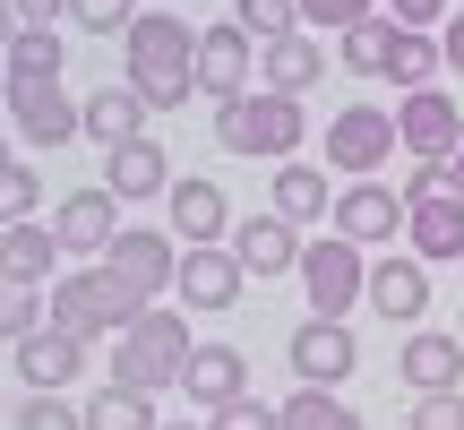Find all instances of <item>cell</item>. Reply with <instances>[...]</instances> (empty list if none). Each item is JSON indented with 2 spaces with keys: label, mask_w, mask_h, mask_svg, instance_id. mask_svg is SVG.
I'll use <instances>...</instances> for the list:
<instances>
[{
  "label": "cell",
  "mask_w": 464,
  "mask_h": 430,
  "mask_svg": "<svg viewBox=\"0 0 464 430\" xmlns=\"http://www.w3.org/2000/svg\"><path fill=\"white\" fill-rule=\"evenodd\" d=\"M121 61H130V86L147 95V112H181L198 95V26L172 9H147L130 34H121Z\"/></svg>",
  "instance_id": "1"
},
{
  "label": "cell",
  "mask_w": 464,
  "mask_h": 430,
  "mask_svg": "<svg viewBox=\"0 0 464 430\" xmlns=\"http://www.w3.org/2000/svg\"><path fill=\"white\" fill-rule=\"evenodd\" d=\"M301 138H310V112H301V95L249 86L241 103H216V147H224V155H266V164H293Z\"/></svg>",
  "instance_id": "2"
},
{
  "label": "cell",
  "mask_w": 464,
  "mask_h": 430,
  "mask_svg": "<svg viewBox=\"0 0 464 430\" xmlns=\"http://www.w3.org/2000/svg\"><path fill=\"white\" fill-rule=\"evenodd\" d=\"M189 310H164L155 301L147 318H138L130 336H121V353H112V387H138V396H164V387H181L189 379Z\"/></svg>",
  "instance_id": "3"
},
{
  "label": "cell",
  "mask_w": 464,
  "mask_h": 430,
  "mask_svg": "<svg viewBox=\"0 0 464 430\" xmlns=\"http://www.w3.org/2000/svg\"><path fill=\"white\" fill-rule=\"evenodd\" d=\"M147 310H155V301H138L112 267H69V276L52 284V327H69L78 345H95V336H130Z\"/></svg>",
  "instance_id": "4"
},
{
  "label": "cell",
  "mask_w": 464,
  "mask_h": 430,
  "mask_svg": "<svg viewBox=\"0 0 464 430\" xmlns=\"http://www.w3.org/2000/svg\"><path fill=\"white\" fill-rule=\"evenodd\" d=\"M301 293H310V318H344L353 301H370V249L344 232H318L301 249Z\"/></svg>",
  "instance_id": "5"
},
{
  "label": "cell",
  "mask_w": 464,
  "mask_h": 430,
  "mask_svg": "<svg viewBox=\"0 0 464 430\" xmlns=\"http://www.w3.org/2000/svg\"><path fill=\"white\" fill-rule=\"evenodd\" d=\"M404 147L396 112H379V103H344V112H327V172H344V181H379V164Z\"/></svg>",
  "instance_id": "6"
},
{
  "label": "cell",
  "mask_w": 464,
  "mask_h": 430,
  "mask_svg": "<svg viewBox=\"0 0 464 430\" xmlns=\"http://www.w3.org/2000/svg\"><path fill=\"white\" fill-rule=\"evenodd\" d=\"M9 130L26 138L34 155H61L69 138H86V103L61 95V78H9Z\"/></svg>",
  "instance_id": "7"
},
{
  "label": "cell",
  "mask_w": 464,
  "mask_h": 430,
  "mask_svg": "<svg viewBox=\"0 0 464 430\" xmlns=\"http://www.w3.org/2000/svg\"><path fill=\"white\" fill-rule=\"evenodd\" d=\"M103 267H112L138 301L181 293V241H172V232H155V224H130V232L112 241V259H103Z\"/></svg>",
  "instance_id": "8"
},
{
  "label": "cell",
  "mask_w": 464,
  "mask_h": 430,
  "mask_svg": "<svg viewBox=\"0 0 464 430\" xmlns=\"http://www.w3.org/2000/svg\"><path fill=\"white\" fill-rule=\"evenodd\" d=\"M396 130H404V155H413V164H456V147H464V103L448 95V86H421V95L396 103Z\"/></svg>",
  "instance_id": "9"
},
{
  "label": "cell",
  "mask_w": 464,
  "mask_h": 430,
  "mask_svg": "<svg viewBox=\"0 0 464 430\" xmlns=\"http://www.w3.org/2000/svg\"><path fill=\"white\" fill-rule=\"evenodd\" d=\"M284 362H293L301 387H344L353 370H362V345H353L344 318H301L293 345H284Z\"/></svg>",
  "instance_id": "10"
},
{
  "label": "cell",
  "mask_w": 464,
  "mask_h": 430,
  "mask_svg": "<svg viewBox=\"0 0 464 430\" xmlns=\"http://www.w3.org/2000/svg\"><path fill=\"white\" fill-rule=\"evenodd\" d=\"M52 232H61V249H69V259H112V241H121V232H130V224H121V199H112V190H69V199L61 207H52Z\"/></svg>",
  "instance_id": "11"
},
{
  "label": "cell",
  "mask_w": 464,
  "mask_h": 430,
  "mask_svg": "<svg viewBox=\"0 0 464 430\" xmlns=\"http://www.w3.org/2000/svg\"><path fill=\"white\" fill-rule=\"evenodd\" d=\"M249 69H258V44H249L232 17L198 26V95L207 103H241L249 95Z\"/></svg>",
  "instance_id": "12"
},
{
  "label": "cell",
  "mask_w": 464,
  "mask_h": 430,
  "mask_svg": "<svg viewBox=\"0 0 464 430\" xmlns=\"http://www.w3.org/2000/svg\"><path fill=\"white\" fill-rule=\"evenodd\" d=\"M9 370H17L26 396H69L78 370H86V345L69 327H44V336H26V345H9Z\"/></svg>",
  "instance_id": "13"
},
{
  "label": "cell",
  "mask_w": 464,
  "mask_h": 430,
  "mask_svg": "<svg viewBox=\"0 0 464 430\" xmlns=\"http://www.w3.org/2000/svg\"><path fill=\"white\" fill-rule=\"evenodd\" d=\"M404 190H387V181H344L335 190V224L327 232H344V241H362V249H379V241H396L404 232Z\"/></svg>",
  "instance_id": "14"
},
{
  "label": "cell",
  "mask_w": 464,
  "mask_h": 430,
  "mask_svg": "<svg viewBox=\"0 0 464 430\" xmlns=\"http://www.w3.org/2000/svg\"><path fill=\"white\" fill-rule=\"evenodd\" d=\"M241 293H249V267L232 259V241H224V249H181V293H172L181 310H198V318H224Z\"/></svg>",
  "instance_id": "15"
},
{
  "label": "cell",
  "mask_w": 464,
  "mask_h": 430,
  "mask_svg": "<svg viewBox=\"0 0 464 430\" xmlns=\"http://www.w3.org/2000/svg\"><path fill=\"white\" fill-rule=\"evenodd\" d=\"M164 215H172L164 232H172L181 249H224V241H232V207H224V190L207 181V172H189V181H172Z\"/></svg>",
  "instance_id": "16"
},
{
  "label": "cell",
  "mask_w": 464,
  "mask_h": 430,
  "mask_svg": "<svg viewBox=\"0 0 464 430\" xmlns=\"http://www.w3.org/2000/svg\"><path fill=\"white\" fill-rule=\"evenodd\" d=\"M396 379L413 387V396H448V387H464V336L413 327V336L396 345Z\"/></svg>",
  "instance_id": "17"
},
{
  "label": "cell",
  "mask_w": 464,
  "mask_h": 430,
  "mask_svg": "<svg viewBox=\"0 0 464 430\" xmlns=\"http://www.w3.org/2000/svg\"><path fill=\"white\" fill-rule=\"evenodd\" d=\"M370 310L396 318V327H421V318H430V267H421L413 249L370 259Z\"/></svg>",
  "instance_id": "18"
},
{
  "label": "cell",
  "mask_w": 464,
  "mask_h": 430,
  "mask_svg": "<svg viewBox=\"0 0 464 430\" xmlns=\"http://www.w3.org/2000/svg\"><path fill=\"white\" fill-rule=\"evenodd\" d=\"M301 249H310V241H301V224H284L276 207L249 215V224H232V259H241L258 284L266 276H301Z\"/></svg>",
  "instance_id": "19"
},
{
  "label": "cell",
  "mask_w": 464,
  "mask_h": 430,
  "mask_svg": "<svg viewBox=\"0 0 464 430\" xmlns=\"http://www.w3.org/2000/svg\"><path fill=\"white\" fill-rule=\"evenodd\" d=\"M181 387H189V405L216 422L224 405L249 396V353H241V345H198V353H189V379H181Z\"/></svg>",
  "instance_id": "20"
},
{
  "label": "cell",
  "mask_w": 464,
  "mask_h": 430,
  "mask_svg": "<svg viewBox=\"0 0 464 430\" xmlns=\"http://www.w3.org/2000/svg\"><path fill=\"white\" fill-rule=\"evenodd\" d=\"M103 190H112L121 207H138V199H172V155L155 147V138H130V147L103 155Z\"/></svg>",
  "instance_id": "21"
},
{
  "label": "cell",
  "mask_w": 464,
  "mask_h": 430,
  "mask_svg": "<svg viewBox=\"0 0 464 430\" xmlns=\"http://www.w3.org/2000/svg\"><path fill=\"white\" fill-rule=\"evenodd\" d=\"M404 249H413L421 267L464 259V199H456V190H448V199H413V215H404Z\"/></svg>",
  "instance_id": "22"
},
{
  "label": "cell",
  "mask_w": 464,
  "mask_h": 430,
  "mask_svg": "<svg viewBox=\"0 0 464 430\" xmlns=\"http://www.w3.org/2000/svg\"><path fill=\"white\" fill-rule=\"evenodd\" d=\"M318 78H327V44H318L310 26H301V34H284V44H266V52H258V86H276V95H310Z\"/></svg>",
  "instance_id": "23"
},
{
  "label": "cell",
  "mask_w": 464,
  "mask_h": 430,
  "mask_svg": "<svg viewBox=\"0 0 464 430\" xmlns=\"http://www.w3.org/2000/svg\"><path fill=\"white\" fill-rule=\"evenodd\" d=\"M61 259L69 249H61L52 224H9L0 232V276L9 284H61Z\"/></svg>",
  "instance_id": "24"
},
{
  "label": "cell",
  "mask_w": 464,
  "mask_h": 430,
  "mask_svg": "<svg viewBox=\"0 0 464 430\" xmlns=\"http://www.w3.org/2000/svg\"><path fill=\"white\" fill-rule=\"evenodd\" d=\"M86 138H95L103 155L130 147V138H147V95H138L130 78H121V86H95V95H86Z\"/></svg>",
  "instance_id": "25"
},
{
  "label": "cell",
  "mask_w": 464,
  "mask_h": 430,
  "mask_svg": "<svg viewBox=\"0 0 464 430\" xmlns=\"http://www.w3.org/2000/svg\"><path fill=\"white\" fill-rule=\"evenodd\" d=\"M276 215L284 224H335V190H327V172L318 164H276Z\"/></svg>",
  "instance_id": "26"
},
{
  "label": "cell",
  "mask_w": 464,
  "mask_h": 430,
  "mask_svg": "<svg viewBox=\"0 0 464 430\" xmlns=\"http://www.w3.org/2000/svg\"><path fill=\"white\" fill-rule=\"evenodd\" d=\"M396 17H362V26L344 34V44H335V61L353 69V78H387V61H396Z\"/></svg>",
  "instance_id": "27"
},
{
  "label": "cell",
  "mask_w": 464,
  "mask_h": 430,
  "mask_svg": "<svg viewBox=\"0 0 464 430\" xmlns=\"http://www.w3.org/2000/svg\"><path fill=\"white\" fill-rule=\"evenodd\" d=\"M439 69H448V44L404 26V34H396V61H387V78H396L404 95H421V86H439Z\"/></svg>",
  "instance_id": "28"
},
{
  "label": "cell",
  "mask_w": 464,
  "mask_h": 430,
  "mask_svg": "<svg viewBox=\"0 0 464 430\" xmlns=\"http://www.w3.org/2000/svg\"><path fill=\"white\" fill-rule=\"evenodd\" d=\"M284 430H362V414H353L335 387H293V396H284Z\"/></svg>",
  "instance_id": "29"
},
{
  "label": "cell",
  "mask_w": 464,
  "mask_h": 430,
  "mask_svg": "<svg viewBox=\"0 0 464 430\" xmlns=\"http://www.w3.org/2000/svg\"><path fill=\"white\" fill-rule=\"evenodd\" d=\"M86 430H164V422H155V396H138V387H95Z\"/></svg>",
  "instance_id": "30"
},
{
  "label": "cell",
  "mask_w": 464,
  "mask_h": 430,
  "mask_svg": "<svg viewBox=\"0 0 464 430\" xmlns=\"http://www.w3.org/2000/svg\"><path fill=\"white\" fill-rule=\"evenodd\" d=\"M232 26L266 52V44H284V34H301V0H232Z\"/></svg>",
  "instance_id": "31"
},
{
  "label": "cell",
  "mask_w": 464,
  "mask_h": 430,
  "mask_svg": "<svg viewBox=\"0 0 464 430\" xmlns=\"http://www.w3.org/2000/svg\"><path fill=\"white\" fill-rule=\"evenodd\" d=\"M9 78H61V34L52 26H9Z\"/></svg>",
  "instance_id": "32"
},
{
  "label": "cell",
  "mask_w": 464,
  "mask_h": 430,
  "mask_svg": "<svg viewBox=\"0 0 464 430\" xmlns=\"http://www.w3.org/2000/svg\"><path fill=\"white\" fill-rule=\"evenodd\" d=\"M362 17H387V0H301V26L318 34H353Z\"/></svg>",
  "instance_id": "33"
},
{
  "label": "cell",
  "mask_w": 464,
  "mask_h": 430,
  "mask_svg": "<svg viewBox=\"0 0 464 430\" xmlns=\"http://www.w3.org/2000/svg\"><path fill=\"white\" fill-rule=\"evenodd\" d=\"M9 430H86V405H69V396H17Z\"/></svg>",
  "instance_id": "34"
},
{
  "label": "cell",
  "mask_w": 464,
  "mask_h": 430,
  "mask_svg": "<svg viewBox=\"0 0 464 430\" xmlns=\"http://www.w3.org/2000/svg\"><path fill=\"white\" fill-rule=\"evenodd\" d=\"M69 17H78L86 34H130L147 9H138V0H69Z\"/></svg>",
  "instance_id": "35"
},
{
  "label": "cell",
  "mask_w": 464,
  "mask_h": 430,
  "mask_svg": "<svg viewBox=\"0 0 464 430\" xmlns=\"http://www.w3.org/2000/svg\"><path fill=\"white\" fill-rule=\"evenodd\" d=\"M0 207H9V224H34V207H44L34 164H9V172H0Z\"/></svg>",
  "instance_id": "36"
},
{
  "label": "cell",
  "mask_w": 464,
  "mask_h": 430,
  "mask_svg": "<svg viewBox=\"0 0 464 430\" xmlns=\"http://www.w3.org/2000/svg\"><path fill=\"white\" fill-rule=\"evenodd\" d=\"M413 430H464V387H448V396H413Z\"/></svg>",
  "instance_id": "37"
},
{
  "label": "cell",
  "mask_w": 464,
  "mask_h": 430,
  "mask_svg": "<svg viewBox=\"0 0 464 430\" xmlns=\"http://www.w3.org/2000/svg\"><path fill=\"white\" fill-rule=\"evenodd\" d=\"M387 17L413 26V34H430V26H448V17H456V0H387Z\"/></svg>",
  "instance_id": "38"
},
{
  "label": "cell",
  "mask_w": 464,
  "mask_h": 430,
  "mask_svg": "<svg viewBox=\"0 0 464 430\" xmlns=\"http://www.w3.org/2000/svg\"><path fill=\"white\" fill-rule=\"evenodd\" d=\"M216 430H284V405H258V396H241V405H224Z\"/></svg>",
  "instance_id": "39"
},
{
  "label": "cell",
  "mask_w": 464,
  "mask_h": 430,
  "mask_svg": "<svg viewBox=\"0 0 464 430\" xmlns=\"http://www.w3.org/2000/svg\"><path fill=\"white\" fill-rule=\"evenodd\" d=\"M17 26H52V17H69V0H9Z\"/></svg>",
  "instance_id": "40"
},
{
  "label": "cell",
  "mask_w": 464,
  "mask_h": 430,
  "mask_svg": "<svg viewBox=\"0 0 464 430\" xmlns=\"http://www.w3.org/2000/svg\"><path fill=\"white\" fill-rule=\"evenodd\" d=\"M439 44H448V69H456V78H464V9L448 17V26H439Z\"/></svg>",
  "instance_id": "41"
},
{
  "label": "cell",
  "mask_w": 464,
  "mask_h": 430,
  "mask_svg": "<svg viewBox=\"0 0 464 430\" xmlns=\"http://www.w3.org/2000/svg\"><path fill=\"white\" fill-rule=\"evenodd\" d=\"M448 181H456V199H464V147H456V164H448Z\"/></svg>",
  "instance_id": "42"
},
{
  "label": "cell",
  "mask_w": 464,
  "mask_h": 430,
  "mask_svg": "<svg viewBox=\"0 0 464 430\" xmlns=\"http://www.w3.org/2000/svg\"><path fill=\"white\" fill-rule=\"evenodd\" d=\"M164 430H216V422H164Z\"/></svg>",
  "instance_id": "43"
}]
</instances>
